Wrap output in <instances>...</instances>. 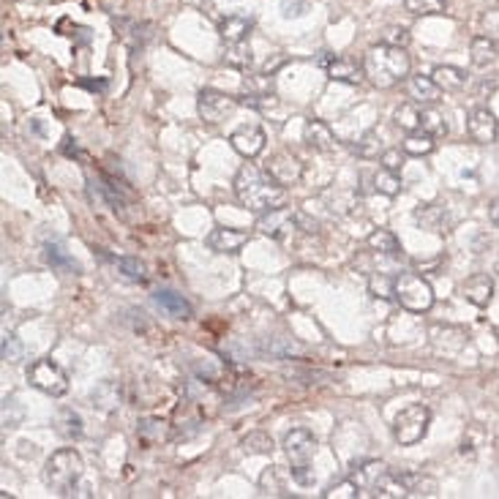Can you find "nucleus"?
<instances>
[{
  "label": "nucleus",
  "mask_w": 499,
  "mask_h": 499,
  "mask_svg": "<svg viewBox=\"0 0 499 499\" xmlns=\"http://www.w3.org/2000/svg\"><path fill=\"white\" fill-rule=\"evenodd\" d=\"M499 57V47H496V41L491 39V36H475L472 39V44H469V60H472V66H477V69H486V66H491L494 60Z\"/></svg>",
  "instance_id": "22"
},
{
  "label": "nucleus",
  "mask_w": 499,
  "mask_h": 499,
  "mask_svg": "<svg viewBox=\"0 0 499 499\" xmlns=\"http://www.w3.org/2000/svg\"><path fill=\"white\" fill-rule=\"evenodd\" d=\"M404 153L407 156H428L434 151V137L423 134V132H412L407 140H404Z\"/></svg>",
  "instance_id": "38"
},
{
  "label": "nucleus",
  "mask_w": 499,
  "mask_h": 499,
  "mask_svg": "<svg viewBox=\"0 0 499 499\" xmlns=\"http://www.w3.org/2000/svg\"><path fill=\"white\" fill-rule=\"evenodd\" d=\"M420 132L434 140H443V137H448V120L434 107H426V109H420Z\"/></svg>",
  "instance_id": "28"
},
{
  "label": "nucleus",
  "mask_w": 499,
  "mask_h": 499,
  "mask_svg": "<svg viewBox=\"0 0 499 499\" xmlns=\"http://www.w3.org/2000/svg\"><path fill=\"white\" fill-rule=\"evenodd\" d=\"M289 464H292V472L295 469H308L311 467V459L317 453V436L311 434L308 428H292L284 434V443H281Z\"/></svg>",
  "instance_id": "7"
},
{
  "label": "nucleus",
  "mask_w": 499,
  "mask_h": 499,
  "mask_svg": "<svg viewBox=\"0 0 499 499\" xmlns=\"http://www.w3.org/2000/svg\"><path fill=\"white\" fill-rule=\"evenodd\" d=\"M260 229H262L268 237L284 240L287 235H292V229H297V213H292V211H287V208L268 211V213H262V219H260Z\"/></svg>",
  "instance_id": "13"
},
{
  "label": "nucleus",
  "mask_w": 499,
  "mask_h": 499,
  "mask_svg": "<svg viewBox=\"0 0 499 499\" xmlns=\"http://www.w3.org/2000/svg\"><path fill=\"white\" fill-rule=\"evenodd\" d=\"M235 194L237 200L254 213H268L276 208H284L287 192L268 172H260L254 164H243L235 175Z\"/></svg>",
  "instance_id": "1"
},
{
  "label": "nucleus",
  "mask_w": 499,
  "mask_h": 499,
  "mask_svg": "<svg viewBox=\"0 0 499 499\" xmlns=\"http://www.w3.org/2000/svg\"><path fill=\"white\" fill-rule=\"evenodd\" d=\"M467 134H469L472 142H477V145L494 142L496 134H499V123H496L494 112H488V109H483V107L472 109V112L467 115Z\"/></svg>",
  "instance_id": "10"
},
{
  "label": "nucleus",
  "mask_w": 499,
  "mask_h": 499,
  "mask_svg": "<svg viewBox=\"0 0 499 499\" xmlns=\"http://www.w3.org/2000/svg\"><path fill=\"white\" fill-rule=\"evenodd\" d=\"M243 451L245 453H254V456H271L273 453V440L265 431H252L248 436H243Z\"/></svg>",
  "instance_id": "32"
},
{
  "label": "nucleus",
  "mask_w": 499,
  "mask_h": 499,
  "mask_svg": "<svg viewBox=\"0 0 499 499\" xmlns=\"http://www.w3.org/2000/svg\"><path fill=\"white\" fill-rule=\"evenodd\" d=\"M407 90H409V96H412L417 104H428V107H434L436 101H440V96H443V90L436 88V82H434L431 77H423V74L409 77Z\"/></svg>",
  "instance_id": "23"
},
{
  "label": "nucleus",
  "mask_w": 499,
  "mask_h": 499,
  "mask_svg": "<svg viewBox=\"0 0 499 499\" xmlns=\"http://www.w3.org/2000/svg\"><path fill=\"white\" fill-rule=\"evenodd\" d=\"M480 25H483V30H486V36H491V39H494V33H499V9L486 12V14H483V20H480Z\"/></svg>",
  "instance_id": "46"
},
{
  "label": "nucleus",
  "mask_w": 499,
  "mask_h": 499,
  "mask_svg": "<svg viewBox=\"0 0 499 499\" xmlns=\"http://www.w3.org/2000/svg\"><path fill=\"white\" fill-rule=\"evenodd\" d=\"M368 287H371V292L377 295V297H383V300H388V297H396L393 295V287H396V279H391V276H371L368 279Z\"/></svg>",
  "instance_id": "41"
},
{
  "label": "nucleus",
  "mask_w": 499,
  "mask_h": 499,
  "mask_svg": "<svg viewBox=\"0 0 499 499\" xmlns=\"http://www.w3.org/2000/svg\"><path fill=\"white\" fill-rule=\"evenodd\" d=\"M371 180H374V189H377L380 194H385V197H396V194H401V177H399V172H393V169H377L371 175Z\"/></svg>",
  "instance_id": "31"
},
{
  "label": "nucleus",
  "mask_w": 499,
  "mask_h": 499,
  "mask_svg": "<svg viewBox=\"0 0 499 499\" xmlns=\"http://www.w3.org/2000/svg\"><path fill=\"white\" fill-rule=\"evenodd\" d=\"M303 140L311 151H317V153H331L336 148V134L333 129L328 126V123L323 120H308L305 123V132H303Z\"/></svg>",
  "instance_id": "17"
},
{
  "label": "nucleus",
  "mask_w": 499,
  "mask_h": 499,
  "mask_svg": "<svg viewBox=\"0 0 499 499\" xmlns=\"http://www.w3.org/2000/svg\"><path fill=\"white\" fill-rule=\"evenodd\" d=\"M90 401H93V407H96V409L112 412V409H117V407H120V388H117L115 383H101V385H96V388H93Z\"/></svg>",
  "instance_id": "29"
},
{
  "label": "nucleus",
  "mask_w": 499,
  "mask_h": 499,
  "mask_svg": "<svg viewBox=\"0 0 499 499\" xmlns=\"http://www.w3.org/2000/svg\"><path fill=\"white\" fill-rule=\"evenodd\" d=\"M229 145L245 159H257L265 151V132L260 126H240L229 134Z\"/></svg>",
  "instance_id": "11"
},
{
  "label": "nucleus",
  "mask_w": 499,
  "mask_h": 499,
  "mask_svg": "<svg viewBox=\"0 0 499 499\" xmlns=\"http://www.w3.org/2000/svg\"><path fill=\"white\" fill-rule=\"evenodd\" d=\"M25 377H28L30 388H36V391H41V393H47L52 399H60V396L69 393V374L60 368L55 360H49V357L33 360L28 366Z\"/></svg>",
  "instance_id": "5"
},
{
  "label": "nucleus",
  "mask_w": 499,
  "mask_h": 499,
  "mask_svg": "<svg viewBox=\"0 0 499 499\" xmlns=\"http://www.w3.org/2000/svg\"><path fill=\"white\" fill-rule=\"evenodd\" d=\"M0 352H4L6 363H20L25 357V349L20 344V339L14 333H4V344H0Z\"/></svg>",
  "instance_id": "40"
},
{
  "label": "nucleus",
  "mask_w": 499,
  "mask_h": 499,
  "mask_svg": "<svg viewBox=\"0 0 499 499\" xmlns=\"http://www.w3.org/2000/svg\"><path fill=\"white\" fill-rule=\"evenodd\" d=\"M169 436H172V426L164 420V417H142L137 423V440L142 448H159L164 443H169Z\"/></svg>",
  "instance_id": "12"
},
{
  "label": "nucleus",
  "mask_w": 499,
  "mask_h": 499,
  "mask_svg": "<svg viewBox=\"0 0 499 499\" xmlns=\"http://www.w3.org/2000/svg\"><path fill=\"white\" fill-rule=\"evenodd\" d=\"M323 496L325 499H357V496H363V488L355 477H347V480L333 483L328 491H323Z\"/></svg>",
  "instance_id": "35"
},
{
  "label": "nucleus",
  "mask_w": 499,
  "mask_h": 499,
  "mask_svg": "<svg viewBox=\"0 0 499 499\" xmlns=\"http://www.w3.org/2000/svg\"><path fill=\"white\" fill-rule=\"evenodd\" d=\"M355 153L360 156V159H380L385 151H383V140H380V134L377 132H366L363 137H360V142L355 145Z\"/></svg>",
  "instance_id": "37"
},
{
  "label": "nucleus",
  "mask_w": 499,
  "mask_h": 499,
  "mask_svg": "<svg viewBox=\"0 0 499 499\" xmlns=\"http://www.w3.org/2000/svg\"><path fill=\"white\" fill-rule=\"evenodd\" d=\"M431 80L436 82L443 93H459L467 88V72L459 66H436L431 72Z\"/></svg>",
  "instance_id": "21"
},
{
  "label": "nucleus",
  "mask_w": 499,
  "mask_h": 499,
  "mask_svg": "<svg viewBox=\"0 0 499 499\" xmlns=\"http://www.w3.org/2000/svg\"><path fill=\"white\" fill-rule=\"evenodd\" d=\"M388 467L385 464H380V461H368V464H363L352 477L360 483V488H374V483H377L380 477H383V472H385Z\"/></svg>",
  "instance_id": "39"
},
{
  "label": "nucleus",
  "mask_w": 499,
  "mask_h": 499,
  "mask_svg": "<svg viewBox=\"0 0 499 499\" xmlns=\"http://www.w3.org/2000/svg\"><path fill=\"white\" fill-rule=\"evenodd\" d=\"M240 107V99L235 96H227L221 90H202L200 99H197V109H200V117L205 123H211V126H216V123H224L235 109Z\"/></svg>",
  "instance_id": "8"
},
{
  "label": "nucleus",
  "mask_w": 499,
  "mask_h": 499,
  "mask_svg": "<svg viewBox=\"0 0 499 499\" xmlns=\"http://www.w3.org/2000/svg\"><path fill=\"white\" fill-rule=\"evenodd\" d=\"M265 172L279 183V185H295V183H300V177H303V164L292 156V153H287V151H281V153H273L268 161H265Z\"/></svg>",
  "instance_id": "9"
},
{
  "label": "nucleus",
  "mask_w": 499,
  "mask_h": 499,
  "mask_svg": "<svg viewBox=\"0 0 499 499\" xmlns=\"http://www.w3.org/2000/svg\"><path fill=\"white\" fill-rule=\"evenodd\" d=\"M115 265H117L120 276L129 279V281H145L148 279V268L137 257H120V260H115Z\"/></svg>",
  "instance_id": "36"
},
{
  "label": "nucleus",
  "mask_w": 499,
  "mask_h": 499,
  "mask_svg": "<svg viewBox=\"0 0 499 499\" xmlns=\"http://www.w3.org/2000/svg\"><path fill=\"white\" fill-rule=\"evenodd\" d=\"M82 469H85L82 456L74 448H60L44 464V483L49 491L69 496L74 491L77 480L82 477Z\"/></svg>",
  "instance_id": "3"
},
{
  "label": "nucleus",
  "mask_w": 499,
  "mask_h": 499,
  "mask_svg": "<svg viewBox=\"0 0 499 499\" xmlns=\"http://www.w3.org/2000/svg\"><path fill=\"white\" fill-rule=\"evenodd\" d=\"M323 64L328 66V74H331L333 82L357 85V82L366 77L363 66H357L355 60H349V57H331V60H323Z\"/></svg>",
  "instance_id": "18"
},
{
  "label": "nucleus",
  "mask_w": 499,
  "mask_h": 499,
  "mask_svg": "<svg viewBox=\"0 0 499 499\" xmlns=\"http://www.w3.org/2000/svg\"><path fill=\"white\" fill-rule=\"evenodd\" d=\"M401 480L407 486V496H436V480L431 475L420 472H401Z\"/></svg>",
  "instance_id": "27"
},
{
  "label": "nucleus",
  "mask_w": 499,
  "mask_h": 499,
  "mask_svg": "<svg viewBox=\"0 0 499 499\" xmlns=\"http://www.w3.org/2000/svg\"><path fill=\"white\" fill-rule=\"evenodd\" d=\"M415 221L423 227V229H428V232H436V235H443V232H448V211L443 208V205H420L417 211H415Z\"/></svg>",
  "instance_id": "20"
},
{
  "label": "nucleus",
  "mask_w": 499,
  "mask_h": 499,
  "mask_svg": "<svg viewBox=\"0 0 499 499\" xmlns=\"http://www.w3.org/2000/svg\"><path fill=\"white\" fill-rule=\"evenodd\" d=\"M496 273H499V260H496Z\"/></svg>",
  "instance_id": "48"
},
{
  "label": "nucleus",
  "mask_w": 499,
  "mask_h": 499,
  "mask_svg": "<svg viewBox=\"0 0 499 499\" xmlns=\"http://www.w3.org/2000/svg\"><path fill=\"white\" fill-rule=\"evenodd\" d=\"M488 219H491V224L499 229V197L488 205Z\"/></svg>",
  "instance_id": "47"
},
{
  "label": "nucleus",
  "mask_w": 499,
  "mask_h": 499,
  "mask_svg": "<svg viewBox=\"0 0 499 499\" xmlns=\"http://www.w3.org/2000/svg\"><path fill=\"white\" fill-rule=\"evenodd\" d=\"M271 483H273V496H281V494H284V483L279 480V469H276V467H271V469L262 472V477H260V488H268Z\"/></svg>",
  "instance_id": "43"
},
{
  "label": "nucleus",
  "mask_w": 499,
  "mask_h": 499,
  "mask_svg": "<svg viewBox=\"0 0 499 499\" xmlns=\"http://www.w3.org/2000/svg\"><path fill=\"white\" fill-rule=\"evenodd\" d=\"M393 295H396L399 305L407 308V311H412V314H426V311L434 305V289L417 273H399L396 276Z\"/></svg>",
  "instance_id": "4"
},
{
  "label": "nucleus",
  "mask_w": 499,
  "mask_h": 499,
  "mask_svg": "<svg viewBox=\"0 0 499 499\" xmlns=\"http://www.w3.org/2000/svg\"><path fill=\"white\" fill-rule=\"evenodd\" d=\"M254 28V20L252 17H240V14H229L219 22V36L224 44H240L248 39V33H252Z\"/></svg>",
  "instance_id": "19"
},
{
  "label": "nucleus",
  "mask_w": 499,
  "mask_h": 499,
  "mask_svg": "<svg viewBox=\"0 0 499 499\" xmlns=\"http://www.w3.org/2000/svg\"><path fill=\"white\" fill-rule=\"evenodd\" d=\"M55 431H57L60 436H64V440H80V436L85 434L80 412H74V409H60L57 417H55Z\"/></svg>",
  "instance_id": "25"
},
{
  "label": "nucleus",
  "mask_w": 499,
  "mask_h": 499,
  "mask_svg": "<svg viewBox=\"0 0 499 499\" xmlns=\"http://www.w3.org/2000/svg\"><path fill=\"white\" fill-rule=\"evenodd\" d=\"M208 248L216 254H237L240 248L248 243V232L240 229H229V227H216L208 237H205Z\"/></svg>",
  "instance_id": "14"
},
{
  "label": "nucleus",
  "mask_w": 499,
  "mask_h": 499,
  "mask_svg": "<svg viewBox=\"0 0 499 499\" xmlns=\"http://www.w3.org/2000/svg\"><path fill=\"white\" fill-rule=\"evenodd\" d=\"M380 159H383V167H385V169H393V172H399V169H401V164H404L401 148H391V151H385Z\"/></svg>",
  "instance_id": "44"
},
{
  "label": "nucleus",
  "mask_w": 499,
  "mask_h": 499,
  "mask_svg": "<svg viewBox=\"0 0 499 499\" xmlns=\"http://www.w3.org/2000/svg\"><path fill=\"white\" fill-rule=\"evenodd\" d=\"M412 60L407 55V47H393V44H377L366 52L363 60V72L371 80L374 88H393L399 85L404 77H409Z\"/></svg>",
  "instance_id": "2"
},
{
  "label": "nucleus",
  "mask_w": 499,
  "mask_h": 499,
  "mask_svg": "<svg viewBox=\"0 0 499 499\" xmlns=\"http://www.w3.org/2000/svg\"><path fill=\"white\" fill-rule=\"evenodd\" d=\"M393 120H396V126L404 129L407 134L417 132L420 129V109L415 104H401L396 112H393Z\"/></svg>",
  "instance_id": "34"
},
{
  "label": "nucleus",
  "mask_w": 499,
  "mask_h": 499,
  "mask_svg": "<svg viewBox=\"0 0 499 499\" xmlns=\"http://www.w3.org/2000/svg\"><path fill=\"white\" fill-rule=\"evenodd\" d=\"M224 60H227V66H232L237 72H248L254 64V55H252V47H248L245 41H240V44H227Z\"/></svg>",
  "instance_id": "30"
},
{
  "label": "nucleus",
  "mask_w": 499,
  "mask_h": 499,
  "mask_svg": "<svg viewBox=\"0 0 499 499\" xmlns=\"http://www.w3.org/2000/svg\"><path fill=\"white\" fill-rule=\"evenodd\" d=\"M385 44L407 47V44H409V30H407V28H391V30L385 33Z\"/></svg>",
  "instance_id": "45"
},
{
  "label": "nucleus",
  "mask_w": 499,
  "mask_h": 499,
  "mask_svg": "<svg viewBox=\"0 0 499 499\" xmlns=\"http://www.w3.org/2000/svg\"><path fill=\"white\" fill-rule=\"evenodd\" d=\"M44 260L52 271H60V273H80V265L77 260H72V254L66 252L60 243H47L44 245Z\"/></svg>",
  "instance_id": "24"
},
{
  "label": "nucleus",
  "mask_w": 499,
  "mask_h": 499,
  "mask_svg": "<svg viewBox=\"0 0 499 499\" xmlns=\"http://www.w3.org/2000/svg\"><path fill=\"white\" fill-rule=\"evenodd\" d=\"M22 404L14 399V396H6L4 399V426H9V428H14V426H20L22 423Z\"/></svg>",
  "instance_id": "42"
},
{
  "label": "nucleus",
  "mask_w": 499,
  "mask_h": 499,
  "mask_svg": "<svg viewBox=\"0 0 499 499\" xmlns=\"http://www.w3.org/2000/svg\"><path fill=\"white\" fill-rule=\"evenodd\" d=\"M153 303L172 320H192V303L185 300L183 295L172 292V289H156L153 292Z\"/></svg>",
  "instance_id": "16"
},
{
  "label": "nucleus",
  "mask_w": 499,
  "mask_h": 499,
  "mask_svg": "<svg viewBox=\"0 0 499 499\" xmlns=\"http://www.w3.org/2000/svg\"><path fill=\"white\" fill-rule=\"evenodd\" d=\"M366 245L371 252H380V254H388V257H399L401 254V245H399V237L391 232V229H374L366 240Z\"/></svg>",
  "instance_id": "26"
},
{
  "label": "nucleus",
  "mask_w": 499,
  "mask_h": 499,
  "mask_svg": "<svg viewBox=\"0 0 499 499\" xmlns=\"http://www.w3.org/2000/svg\"><path fill=\"white\" fill-rule=\"evenodd\" d=\"M404 9L415 17H431V14H445L448 0H404Z\"/></svg>",
  "instance_id": "33"
},
{
  "label": "nucleus",
  "mask_w": 499,
  "mask_h": 499,
  "mask_svg": "<svg viewBox=\"0 0 499 499\" xmlns=\"http://www.w3.org/2000/svg\"><path fill=\"white\" fill-rule=\"evenodd\" d=\"M461 295L475 308H486L494 300V279L488 273H475L461 284Z\"/></svg>",
  "instance_id": "15"
},
{
  "label": "nucleus",
  "mask_w": 499,
  "mask_h": 499,
  "mask_svg": "<svg viewBox=\"0 0 499 499\" xmlns=\"http://www.w3.org/2000/svg\"><path fill=\"white\" fill-rule=\"evenodd\" d=\"M431 423V409L426 404H409L404 407L393 420V436L399 445H417Z\"/></svg>",
  "instance_id": "6"
}]
</instances>
